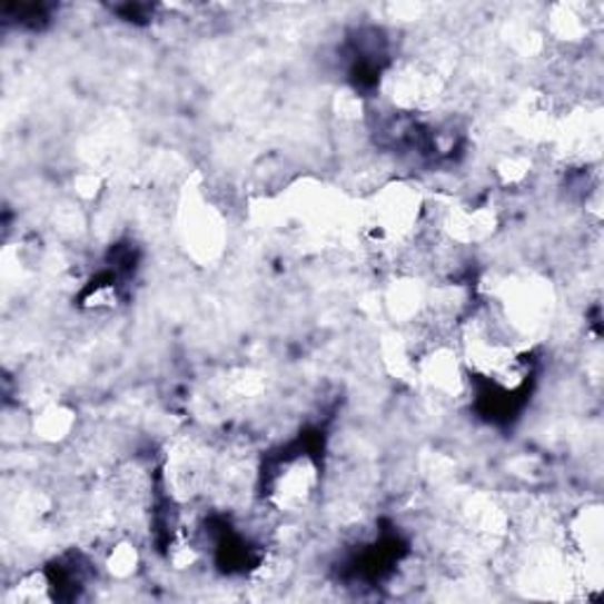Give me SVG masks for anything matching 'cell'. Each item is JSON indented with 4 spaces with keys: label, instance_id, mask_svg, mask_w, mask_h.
<instances>
[{
    "label": "cell",
    "instance_id": "6da1fadb",
    "mask_svg": "<svg viewBox=\"0 0 604 604\" xmlns=\"http://www.w3.org/2000/svg\"><path fill=\"white\" fill-rule=\"evenodd\" d=\"M321 492V465L309 452L284 454L263 473V501L267 511L300 515Z\"/></svg>",
    "mask_w": 604,
    "mask_h": 604
},
{
    "label": "cell",
    "instance_id": "7a4b0ae2",
    "mask_svg": "<svg viewBox=\"0 0 604 604\" xmlns=\"http://www.w3.org/2000/svg\"><path fill=\"white\" fill-rule=\"evenodd\" d=\"M593 27L595 19L586 6L557 3L551 6L548 14H545V33L564 50H578L586 46Z\"/></svg>",
    "mask_w": 604,
    "mask_h": 604
},
{
    "label": "cell",
    "instance_id": "3957f363",
    "mask_svg": "<svg viewBox=\"0 0 604 604\" xmlns=\"http://www.w3.org/2000/svg\"><path fill=\"white\" fill-rule=\"evenodd\" d=\"M76 430V412L65 402H46L31 416V433L46 444H65Z\"/></svg>",
    "mask_w": 604,
    "mask_h": 604
},
{
    "label": "cell",
    "instance_id": "277c9868",
    "mask_svg": "<svg viewBox=\"0 0 604 604\" xmlns=\"http://www.w3.org/2000/svg\"><path fill=\"white\" fill-rule=\"evenodd\" d=\"M102 570L113 581H130L142 570V553L132 538H113V543L102 555Z\"/></svg>",
    "mask_w": 604,
    "mask_h": 604
},
{
    "label": "cell",
    "instance_id": "5b68a950",
    "mask_svg": "<svg viewBox=\"0 0 604 604\" xmlns=\"http://www.w3.org/2000/svg\"><path fill=\"white\" fill-rule=\"evenodd\" d=\"M71 191H73V199L78 204H92V201L97 204V201H100L102 194H105L102 175L95 172L92 168L81 170V172H73Z\"/></svg>",
    "mask_w": 604,
    "mask_h": 604
}]
</instances>
